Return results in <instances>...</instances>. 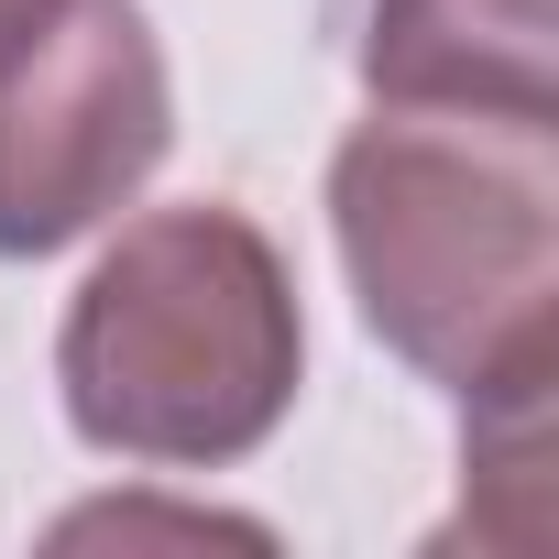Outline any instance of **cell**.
I'll return each mask as SVG.
<instances>
[{
	"label": "cell",
	"instance_id": "cell-5",
	"mask_svg": "<svg viewBox=\"0 0 559 559\" xmlns=\"http://www.w3.org/2000/svg\"><path fill=\"white\" fill-rule=\"evenodd\" d=\"M45 23H56V0H0V56H23Z\"/></svg>",
	"mask_w": 559,
	"mask_h": 559
},
{
	"label": "cell",
	"instance_id": "cell-3",
	"mask_svg": "<svg viewBox=\"0 0 559 559\" xmlns=\"http://www.w3.org/2000/svg\"><path fill=\"white\" fill-rule=\"evenodd\" d=\"M165 143L176 88L143 0H56V23L0 56V252H67L165 165Z\"/></svg>",
	"mask_w": 559,
	"mask_h": 559
},
{
	"label": "cell",
	"instance_id": "cell-4",
	"mask_svg": "<svg viewBox=\"0 0 559 559\" xmlns=\"http://www.w3.org/2000/svg\"><path fill=\"white\" fill-rule=\"evenodd\" d=\"M362 88L395 99V110L559 121V12L548 0H373Z\"/></svg>",
	"mask_w": 559,
	"mask_h": 559
},
{
	"label": "cell",
	"instance_id": "cell-2",
	"mask_svg": "<svg viewBox=\"0 0 559 559\" xmlns=\"http://www.w3.org/2000/svg\"><path fill=\"white\" fill-rule=\"evenodd\" d=\"M308 319L274 252L241 209H154L132 219L56 330L67 428L110 461L154 472H219L252 461L297 406Z\"/></svg>",
	"mask_w": 559,
	"mask_h": 559
},
{
	"label": "cell",
	"instance_id": "cell-1",
	"mask_svg": "<svg viewBox=\"0 0 559 559\" xmlns=\"http://www.w3.org/2000/svg\"><path fill=\"white\" fill-rule=\"evenodd\" d=\"M330 230L395 362L472 417L548 406L559 384V121L395 110L330 154Z\"/></svg>",
	"mask_w": 559,
	"mask_h": 559
}]
</instances>
